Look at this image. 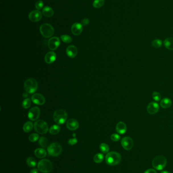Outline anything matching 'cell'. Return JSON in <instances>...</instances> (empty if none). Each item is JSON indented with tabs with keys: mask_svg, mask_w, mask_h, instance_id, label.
<instances>
[{
	"mask_svg": "<svg viewBox=\"0 0 173 173\" xmlns=\"http://www.w3.org/2000/svg\"><path fill=\"white\" fill-rule=\"evenodd\" d=\"M121 161V156L118 152H109L106 156V162L110 166H116L120 164Z\"/></svg>",
	"mask_w": 173,
	"mask_h": 173,
	"instance_id": "cell-1",
	"label": "cell"
},
{
	"mask_svg": "<svg viewBox=\"0 0 173 173\" xmlns=\"http://www.w3.org/2000/svg\"><path fill=\"white\" fill-rule=\"evenodd\" d=\"M52 168L53 166L52 163L48 159H42L38 164V169L42 173H50Z\"/></svg>",
	"mask_w": 173,
	"mask_h": 173,
	"instance_id": "cell-2",
	"label": "cell"
},
{
	"mask_svg": "<svg viewBox=\"0 0 173 173\" xmlns=\"http://www.w3.org/2000/svg\"><path fill=\"white\" fill-rule=\"evenodd\" d=\"M24 88L28 94H33L35 93L38 89V83L37 81L30 78L26 81L24 84Z\"/></svg>",
	"mask_w": 173,
	"mask_h": 173,
	"instance_id": "cell-3",
	"label": "cell"
},
{
	"mask_svg": "<svg viewBox=\"0 0 173 173\" xmlns=\"http://www.w3.org/2000/svg\"><path fill=\"white\" fill-rule=\"evenodd\" d=\"M53 117L54 122L56 123L59 125H62L66 122L68 117V114L64 110L58 109L54 113Z\"/></svg>",
	"mask_w": 173,
	"mask_h": 173,
	"instance_id": "cell-4",
	"label": "cell"
},
{
	"mask_svg": "<svg viewBox=\"0 0 173 173\" xmlns=\"http://www.w3.org/2000/svg\"><path fill=\"white\" fill-rule=\"evenodd\" d=\"M47 151L50 156L57 157L62 152V147L58 143H52L48 146Z\"/></svg>",
	"mask_w": 173,
	"mask_h": 173,
	"instance_id": "cell-5",
	"label": "cell"
},
{
	"mask_svg": "<svg viewBox=\"0 0 173 173\" xmlns=\"http://www.w3.org/2000/svg\"><path fill=\"white\" fill-rule=\"evenodd\" d=\"M40 31L43 37L49 38L53 35L54 30L53 26L51 24H44L40 26Z\"/></svg>",
	"mask_w": 173,
	"mask_h": 173,
	"instance_id": "cell-6",
	"label": "cell"
},
{
	"mask_svg": "<svg viewBox=\"0 0 173 173\" xmlns=\"http://www.w3.org/2000/svg\"><path fill=\"white\" fill-rule=\"evenodd\" d=\"M34 129L38 133L44 134L48 131V126L47 123L44 120L39 119L35 123Z\"/></svg>",
	"mask_w": 173,
	"mask_h": 173,
	"instance_id": "cell-7",
	"label": "cell"
},
{
	"mask_svg": "<svg viewBox=\"0 0 173 173\" xmlns=\"http://www.w3.org/2000/svg\"><path fill=\"white\" fill-rule=\"evenodd\" d=\"M152 166L157 170H162L166 166V159L163 156H157L152 161Z\"/></svg>",
	"mask_w": 173,
	"mask_h": 173,
	"instance_id": "cell-8",
	"label": "cell"
},
{
	"mask_svg": "<svg viewBox=\"0 0 173 173\" xmlns=\"http://www.w3.org/2000/svg\"><path fill=\"white\" fill-rule=\"evenodd\" d=\"M40 110L38 107H33L30 109L28 112V117L29 119L35 121L39 119L40 115Z\"/></svg>",
	"mask_w": 173,
	"mask_h": 173,
	"instance_id": "cell-9",
	"label": "cell"
},
{
	"mask_svg": "<svg viewBox=\"0 0 173 173\" xmlns=\"http://www.w3.org/2000/svg\"><path fill=\"white\" fill-rule=\"evenodd\" d=\"M60 43V39L59 37H54L49 39L48 42V46L49 49L54 51L59 48Z\"/></svg>",
	"mask_w": 173,
	"mask_h": 173,
	"instance_id": "cell-10",
	"label": "cell"
},
{
	"mask_svg": "<svg viewBox=\"0 0 173 173\" xmlns=\"http://www.w3.org/2000/svg\"><path fill=\"white\" fill-rule=\"evenodd\" d=\"M121 143L122 147L126 150H129L133 147V140L129 137H125L122 138Z\"/></svg>",
	"mask_w": 173,
	"mask_h": 173,
	"instance_id": "cell-11",
	"label": "cell"
},
{
	"mask_svg": "<svg viewBox=\"0 0 173 173\" xmlns=\"http://www.w3.org/2000/svg\"><path fill=\"white\" fill-rule=\"evenodd\" d=\"M42 15L41 12L38 10H33L30 13L28 18L30 21L33 22H37L40 21L42 19Z\"/></svg>",
	"mask_w": 173,
	"mask_h": 173,
	"instance_id": "cell-12",
	"label": "cell"
},
{
	"mask_svg": "<svg viewBox=\"0 0 173 173\" xmlns=\"http://www.w3.org/2000/svg\"><path fill=\"white\" fill-rule=\"evenodd\" d=\"M32 101L34 103L38 105H43L45 103V99L42 94L36 93L32 96Z\"/></svg>",
	"mask_w": 173,
	"mask_h": 173,
	"instance_id": "cell-13",
	"label": "cell"
},
{
	"mask_svg": "<svg viewBox=\"0 0 173 173\" xmlns=\"http://www.w3.org/2000/svg\"><path fill=\"white\" fill-rule=\"evenodd\" d=\"M159 106L158 103L155 102H151L148 104L147 108V111L150 115H155L158 111Z\"/></svg>",
	"mask_w": 173,
	"mask_h": 173,
	"instance_id": "cell-14",
	"label": "cell"
},
{
	"mask_svg": "<svg viewBox=\"0 0 173 173\" xmlns=\"http://www.w3.org/2000/svg\"><path fill=\"white\" fill-rule=\"evenodd\" d=\"M67 127L70 131H75L79 127V123L77 120L71 119L68 120L66 124Z\"/></svg>",
	"mask_w": 173,
	"mask_h": 173,
	"instance_id": "cell-15",
	"label": "cell"
},
{
	"mask_svg": "<svg viewBox=\"0 0 173 173\" xmlns=\"http://www.w3.org/2000/svg\"><path fill=\"white\" fill-rule=\"evenodd\" d=\"M66 53L68 57L71 58H75L78 54L77 48L74 45H70L67 47Z\"/></svg>",
	"mask_w": 173,
	"mask_h": 173,
	"instance_id": "cell-16",
	"label": "cell"
},
{
	"mask_svg": "<svg viewBox=\"0 0 173 173\" xmlns=\"http://www.w3.org/2000/svg\"><path fill=\"white\" fill-rule=\"evenodd\" d=\"M80 23H75L73 24L72 28L71 31L74 35H79L82 33L83 31V26Z\"/></svg>",
	"mask_w": 173,
	"mask_h": 173,
	"instance_id": "cell-17",
	"label": "cell"
},
{
	"mask_svg": "<svg viewBox=\"0 0 173 173\" xmlns=\"http://www.w3.org/2000/svg\"><path fill=\"white\" fill-rule=\"evenodd\" d=\"M56 55L55 52L50 51L48 52L45 56L44 60L47 64H52L56 60Z\"/></svg>",
	"mask_w": 173,
	"mask_h": 173,
	"instance_id": "cell-18",
	"label": "cell"
},
{
	"mask_svg": "<svg viewBox=\"0 0 173 173\" xmlns=\"http://www.w3.org/2000/svg\"><path fill=\"white\" fill-rule=\"evenodd\" d=\"M116 130L120 134H124L126 133L127 126L126 124L122 122H118L116 126Z\"/></svg>",
	"mask_w": 173,
	"mask_h": 173,
	"instance_id": "cell-19",
	"label": "cell"
},
{
	"mask_svg": "<svg viewBox=\"0 0 173 173\" xmlns=\"http://www.w3.org/2000/svg\"><path fill=\"white\" fill-rule=\"evenodd\" d=\"M42 14L47 17H52L54 14V10L52 7L46 6L42 10Z\"/></svg>",
	"mask_w": 173,
	"mask_h": 173,
	"instance_id": "cell-20",
	"label": "cell"
},
{
	"mask_svg": "<svg viewBox=\"0 0 173 173\" xmlns=\"http://www.w3.org/2000/svg\"><path fill=\"white\" fill-rule=\"evenodd\" d=\"M35 155L36 157L39 159H43L46 156L47 153L46 150L43 148H37L35 151Z\"/></svg>",
	"mask_w": 173,
	"mask_h": 173,
	"instance_id": "cell-21",
	"label": "cell"
},
{
	"mask_svg": "<svg viewBox=\"0 0 173 173\" xmlns=\"http://www.w3.org/2000/svg\"><path fill=\"white\" fill-rule=\"evenodd\" d=\"M172 104V100L168 98H164L160 101V106L162 108L166 109L170 108Z\"/></svg>",
	"mask_w": 173,
	"mask_h": 173,
	"instance_id": "cell-22",
	"label": "cell"
},
{
	"mask_svg": "<svg viewBox=\"0 0 173 173\" xmlns=\"http://www.w3.org/2000/svg\"><path fill=\"white\" fill-rule=\"evenodd\" d=\"M164 46L170 50H173V37H168L164 40Z\"/></svg>",
	"mask_w": 173,
	"mask_h": 173,
	"instance_id": "cell-23",
	"label": "cell"
},
{
	"mask_svg": "<svg viewBox=\"0 0 173 173\" xmlns=\"http://www.w3.org/2000/svg\"><path fill=\"white\" fill-rule=\"evenodd\" d=\"M61 130V127L57 125H54L49 129V133L52 135H56L59 133Z\"/></svg>",
	"mask_w": 173,
	"mask_h": 173,
	"instance_id": "cell-24",
	"label": "cell"
},
{
	"mask_svg": "<svg viewBox=\"0 0 173 173\" xmlns=\"http://www.w3.org/2000/svg\"><path fill=\"white\" fill-rule=\"evenodd\" d=\"M34 125L31 122H26L23 126V130L26 133H28L32 130Z\"/></svg>",
	"mask_w": 173,
	"mask_h": 173,
	"instance_id": "cell-25",
	"label": "cell"
},
{
	"mask_svg": "<svg viewBox=\"0 0 173 173\" xmlns=\"http://www.w3.org/2000/svg\"><path fill=\"white\" fill-rule=\"evenodd\" d=\"M104 158V156L103 154L100 153H96L94 156V161L96 163L100 164L103 161Z\"/></svg>",
	"mask_w": 173,
	"mask_h": 173,
	"instance_id": "cell-26",
	"label": "cell"
},
{
	"mask_svg": "<svg viewBox=\"0 0 173 173\" xmlns=\"http://www.w3.org/2000/svg\"><path fill=\"white\" fill-rule=\"evenodd\" d=\"M39 144L40 146L43 148L47 147V146L48 145V141L47 138L44 137H41L39 139Z\"/></svg>",
	"mask_w": 173,
	"mask_h": 173,
	"instance_id": "cell-27",
	"label": "cell"
},
{
	"mask_svg": "<svg viewBox=\"0 0 173 173\" xmlns=\"http://www.w3.org/2000/svg\"><path fill=\"white\" fill-rule=\"evenodd\" d=\"M100 149L101 151V152L103 153H107L109 151V146L106 144L105 143H101L100 145Z\"/></svg>",
	"mask_w": 173,
	"mask_h": 173,
	"instance_id": "cell-28",
	"label": "cell"
},
{
	"mask_svg": "<svg viewBox=\"0 0 173 173\" xmlns=\"http://www.w3.org/2000/svg\"><path fill=\"white\" fill-rule=\"evenodd\" d=\"M105 0H94L93 2V6L95 8H100L104 5Z\"/></svg>",
	"mask_w": 173,
	"mask_h": 173,
	"instance_id": "cell-29",
	"label": "cell"
},
{
	"mask_svg": "<svg viewBox=\"0 0 173 173\" xmlns=\"http://www.w3.org/2000/svg\"><path fill=\"white\" fill-rule=\"evenodd\" d=\"M26 163L30 167H35L37 164L35 159L32 157L28 158V159L26 160Z\"/></svg>",
	"mask_w": 173,
	"mask_h": 173,
	"instance_id": "cell-30",
	"label": "cell"
},
{
	"mask_svg": "<svg viewBox=\"0 0 173 173\" xmlns=\"http://www.w3.org/2000/svg\"><path fill=\"white\" fill-rule=\"evenodd\" d=\"M162 42L161 40L159 39H155L153 40L151 43L152 46L155 48H159L162 46Z\"/></svg>",
	"mask_w": 173,
	"mask_h": 173,
	"instance_id": "cell-31",
	"label": "cell"
},
{
	"mask_svg": "<svg viewBox=\"0 0 173 173\" xmlns=\"http://www.w3.org/2000/svg\"><path fill=\"white\" fill-rule=\"evenodd\" d=\"M61 38L62 41L65 43H70L72 42V39L69 35H61Z\"/></svg>",
	"mask_w": 173,
	"mask_h": 173,
	"instance_id": "cell-32",
	"label": "cell"
},
{
	"mask_svg": "<svg viewBox=\"0 0 173 173\" xmlns=\"http://www.w3.org/2000/svg\"><path fill=\"white\" fill-rule=\"evenodd\" d=\"M22 107L24 109H28L30 107L31 105V100L30 99L26 98L22 102Z\"/></svg>",
	"mask_w": 173,
	"mask_h": 173,
	"instance_id": "cell-33",
	"label": "cell"
},
{
	"mask_svg": "<svg viewBox=\"0 0 173 173\" xmlns=\"http://www.w3.org/2000/svg\"><path fill=\"white\" fill-rule=\"evenodd\" d=\"M39 135L36 133L31 134L28 137L29 140L30 141V142H35L36 141H37L39 139Z\"/></svg>",
	"mask_w": 173,
	"mask_h": 173,
	"instance_id": "cell-34",
	"label": "cell"
},
{
	"mask_svg": "<svg viewBox=\"0 0 173 173\" xmlns=\"http://www.w3.org/2000/svg\"><path fill=\"white\" fill-rule=\"evenodd\" d=\"M152 98L155 101H159L161 99L160 94L157 92H154L152 94Z\"/></svg>",
	"mask_w": 173,
	"mask_h": 173,
	"instance_id": "cell-35",
	"label": "cell"
},
{
	"mask_svg": "<svg viewBox=\"0 0 173 173\" xmlns=\"http://www.w3.org/2000/svg\"><path fill=\"white\" fill-rule=\"evenodd\" d=\"M43 6H44V3L41 0H38L37 2L36 3L35 7L38 10L42 9Z\"/></svg>",
	"mask_w": 173,
	"mask_h": 173,
	"instance_id": "cell-36",
	"label": "cell"
},
{
	"mask_svg": "<svg viewBox=\"0 0 173 173\" xmlns=\"http://www.w3.org/2000/svg\"><path fill=\"white\" fill-rule=\"evenodd\" d=\"M110 138H111V139L113 141L117 142L120 139V136L117 134H113L112 135H111Z\"/></svg>",
	"mask_w": 173,
	"mask_h": 173,
	"instance_id": "cell-37",
	"label": "cell"
},
{
	"mask_svg": "<svg viewBox=\"0 0 173 173\" xmlns=\"http://www.w3.org/2000/svg\"><path fill=\"white\" fill-rule=\"evenodd\" d=\"M77 142V139L75 138V137L72 138V139H69V141H68V144L71 145H75V144H76Z\"/></svg>",
	"mask_w": 173,
	"mask_h": 173,
	"instance_id": "cell-38",
	"label": "cell"
},
{
	"mask_svg": "<svg viewBox=\"0 0 173 173\" xmlns=\"http://www.w3.org/2000/svg\"><path fill=\"white\" fill-rule=\"evenodd\" d=\"M89 20L88 19L84 18L81 21V24L82 26H86L89 24Z\"/></svg>",
	"mask_w": 173,
	"mask_h": 173,
	"instance_id": "cell-39",
	"label": "cell"
},
{
	"mask_svg": "<svg viewBox=\"0 0 173 173\" xmlns=\"http://www.w3.org/2000/svg\"><path fill=\"white\" fill-rule=\"evenodd\" d=\"M144 173H157V172L156 171H155L154 169L149 168V169H148L146 171H145Z\"/></svg>",
	"mask_w": 173,
	"mask_h": 173,
	"instance_id": "cell-40",
	"label": "cell"
},
{
	"mask_svg": "<svg viewBox=\"0 0 173 173\" xmlns=\"http://www.w3.org/2000/svg\"><path fill=\"white\" fill-rule=\"evenodd\" d=\"M38 170H39L38 169L34 168V169H33V170H32L30 171V173H39Z\"/></svg>",
	"mask_w": 173,
	"mask_h": 173,
	"instance_id": "cell-41",
	"label": "cell"
},
{
	"mask_svg": "<svg viewBox=\"0 0 173 173\" xmlns=\"http://www.w3.org/2000/svg\"><path fill=\"white\" fill-rule=\"evenodd\" d=\"M28 96V93L26 92V93H24V95H23V97H24V98H26L27 96Z\"/></svg>",
	"mask_w": 173,
	"mask_h": 173,
	"instance_id": "cell-42",
	"label": "cell"
},
{
	"mask_svg": "<svg viewBox=\"0 0 173 173\" xmlns=\"http://www.w3.org/2000/svg\"><path fill=\"white\" fill-rule=\"evenodd\" d=\"M161 173H170V172H168V171H162V172H161Z\"/></svg>",
	"mask_w": 173,
	"mask_h": 173,
	"instance_id": "cell-43",
	"label": "cell"
},
{
	"mask_svg": "<svg viewBox=\"0 0 173 173\" xmlns=\"http://www.w3.org/2000/svg\"><path fill=\"white\" fill-rule=\"evenodd\" d=\"M73 136H74V137H75V136H76V134L75 133L73 134Z\"/></svg>",
	"mask_w": 173,
	"mask_h": 173,
	"instance_id": "cell-44",
	"label": "cell"
}]
</instances>
